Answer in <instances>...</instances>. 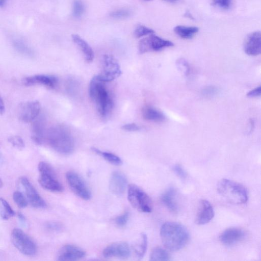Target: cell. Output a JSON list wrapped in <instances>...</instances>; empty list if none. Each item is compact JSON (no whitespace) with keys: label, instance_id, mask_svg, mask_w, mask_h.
I'll use <instances>...</instances> for the list:
<instances>
[{"label":"cell","instance_id":"cell-1","mask_svg":"<svg viewBox=\"0 0 261 261\" xmlns=\"http://www.w3.org/2000/svg\"><path fill=\"white\" fill-rule=\"evenodd\" d=\"M160 236L166 248L176 251L184 248L190 240V234L183 225L175 222H166L161 226Z\"/></svg>","mask_w":261,"mask_h":261},{"label":"cell","instance_id":"cell-2","mask_svg":"<svg viewBox=\"0 0 261 261\" xmlns=\"http://www.w3.org/2000/svg\"><path fill=\"white\" fill-rule=\"evenodd\" d=\"M57 152L68 154L74 150V142L69 129L63 125H56L46 133L44 143Z\"/></svg>","mask_w":261,"mask_h":261},{"label":"cell","instance_id":"cell-3","mask_svg":"<svg viewBox=\"0 0 261 261\" xmlns=\"http://www.w3.org/2000/svg\"><path fill=\"white\" fill-rule=\"evenodd\" d=\"M89 95L95 103L99 115L103 118L108 117L113 108V100L105 83L99 80L96 75L91 80Z\"/></svg>","mask_w":261,"mask_h":261},{"label":"cell","instance_id":"cell-4","mask_svg":"<svg viewBox=\"0 0 261 261\" xmlns=\"http://www.w3.org/2000/svg\"><path fill=\"white\" fill-rule=\"evenodd\" d=\"M218 193L229 202L234 204L245 203L248 200L246 188L233 180L223 178L217 185Z\"/></svg>","mask_w":261,"mask_h":261},{"label":"cell","instance_id":"cell-5","mask_svg":"<svg viewBox=\"0 0 261 261\" xmlns=\"http://www.w3.org/2000/svg\"><path fill=\"white\" fill-rule=\"evenodd\" d=\"M39 173L38 181L44 189L51 192H60L63 187L59 181L55 171L50 164L40 162L38 165Z\"/></svg>","mask_w":261,"mask_h":261},{"label":"cell","instance_id":"cell-6","mask_svg":"<svg viewBox=\"0 0 261 261\" xmlns=\"http://www.w3.org/2000/svg\"><path fill=\"white\" fill-rule=\"evenodd\" d=\"M127 198L132 205L143 213H150L152 204L147 194L138 186L132 184L128 188Z\"/></svg>","mask_w":261,"mask_h":261},{"label":"cell","instance_id":"cell-7","mask_svg":"<svg viewBox=\"0 0 261 261\" xmlns=\"http://www.w3.org/2000/svg\"><path fill=\"white\" fill-rule=\"evenodd\" d=\"M11 238L13 245L21 253L28 256L36 254L37 246L35 243L21 229H14Z\"/></svg>","mask_w":261,"mask_h":261},{"label":"cell","instance_id":"cell-8","mask_svg":"<svg viewBox=\"0 0 261 261\" xmlns=\"http://www.w3.org/2000/svg\"><path fill=\"white\" fill-rule=\"evenodd\" d=\"M121 74L120 66L116 58L111 55H105L102 58V70L96 75L97 79L107 83L118 78Z\"/></svg>","mask_w":261,"mask_h":261},{"label":"cell","instance_id":"cell-9","mask_svg":"<svg viewBox=\"0 0 261 261\" xmlns=\"http://www.w3.org/2000/svg\"><path fill=\"white\" fill-rule=\"evenodd\" d=\"M173 43L152 34L141 39L139 43V51L140 54L150 51H158L163 49L172 47Z\"/></svg>","mask_w":261,"mask_h":261},{"label":"cell","instance_id":"cell-10","mask_svg":"<svg viewBox=\"0 0 261 261\" xmlns=\"http://www.w3.org/2000/svg\"><path fill=\"white\" fill-rule=\"evenodd\" d=\"M19 185L23 192L22 193L28 202L31 205L37 208L46 207V202L26 177L21 176L19 178Z\"/></svg>","mask_w":261,"mask_h":261},{"label":"cell","instance_id":"cell-11","mask_svg":"<svg viewBox=\"0 0 261 261\" xmlns=\"http://www.w3.org/2000/svg\"><path fill=\"white\" fill-rule=\"evenodd\" d=\"M67 181L72 191L79 197L84 200L91 198L90 190L83 179L76 172L69 171L66 173Z\"/></svg>","mask_w":261,"mask_h":261},{"label":"cell","instance_id":"cell-12","mask_svg":"<svg viewBox=\"0 0 261 261\" xmlns=\"http://www.w3.org/2000/svg\"><path fill=\"white\" fill-rule=\"evenodd\" d=\"M41 109L40 104L37 100L24 102L20 104L17 115L19 119L25 123L32 122L38 116Z\"/></svg>","mask_w":261,"mask_h":261},{"label":"cell","instance_id":"cell-13","mask_svg":"<svg viewBox=\"0 0 261 261\" xmlns=\"http://www.w3.org/2000/svg\"><path fill=\"white\" fill-rule=\"evenodd\" d=\"M130 254V249L127 243L118 242L107 246L102 251L105 258H119L125 259Z\"/></svg>","mask_w":261,"mask_h":261},{"label":"cell","instance_id":"cell-14","mask_svg":"<svg viewBox=\"0 0 261 261\" xmlns=\"http://www.w3.org/2000/svg\"><path fill=\"white\" fill-rule=\"evenodd\" d=\"M86 255L85 251L74 245H65L59 250L57 260L61 261H72L80 259Z\"/></svg>","mask_w":261,"mask_h":261},{"label":"cell","instance_id":"cell-15","mask_svg":"<svg viewBox=\"0 0 261 261\" xmlns=\"http://www.w3.org/2000/svg\"><path fill=\"white\" fill-rule=\"evenodd\" d=\"M215 212L211 203L206 199L199 201L195 219L198 225H204L210 222L214 218Z\"/></svg>","mask_w":261,"mask_h":261},{"label":"cell","instance_id":"cell-16","mask_svg":"<svg viewBox=\"0 0 261 261\" xmlns=\"http://www.w3.org/2000/svg\"><path fill=\"white\" fill-rule=\"evenodd\" d=\"M245 53L252 56L259 55L261 51V34L260 31H255L249 34L245 39L244 44Z\"/></svg>","mask_w":261,"mask_h":261},{"label":"cell","instance_id":"cell-17","mask_svg":"<svg viewBox=\"0 0 261 261\" xmlns=\"http://www.w3.org/2000/svg\"><path fill=\"white\" fill-rule=\"evenodd\" d=\"M23 84L27 86L41 85L49 88H54L58 84V79L53 75L36 74L24 77Z\"/></svg>","mask_w":261,"mask_h":261},{"label":"cell","instance_id":"cell-18","mask_svg":"<svg viewBox=\"0 0 261 261\" xmlns=\"http://www.w3.org/2000/svg\"><path fill=\"white\" fill-rule=\"evenodd\" d=\"M245 237V231L239 228L232 227L225 230L220 236L221 242L226 246H232L240 242Z\"/></svg>","mask_w":261,"mask_h":261},{"label":"cell","instance_id":"cell-19","mask_svg":"<svg viewBox=\"0 0 261 261\" xmlns=\"http://www.w3.org/2000/svg\"><path fill=\"white\" fill-rule=\"evenodd\" d=\"M127 186V179L121 172H113L110 177L109 188L110 191L115 195L120 196L124 192Z\"/></svg>","mask_w":261,"mask_h":261},{"label":"cell","instance_id":"cell-20","mask_svg":"<svg viewBox=\"0 0 261 261\" xmlns=\"http://www.w3.org/2000/svg\"><path fill=\"white\" fill-rule=\"evenodd\" d=\"M177 192L173 187L167 189L161 195L163 203L171 212H177L178 206L176 199Z\"/></svg>","mask_w":261,"mask_h":261},{"label":"cell","instance_id":"cell-21","mask_svg":"<svg viewBox=\"0 0 261 261\" xmlns=\"http://www.w3.org/2000/svg\"><path fill=\"white\" fill-rule=\"evenodd\" d=\"M32 139L36 144L42 145L44 143L46 131L42 119H36L32 125Z\"/></svg>","mask_w":261,"mask_h":261},{"label":"cell","instance_id":"cell-22","mask_svg":"<svg viewBox=\"0 0 261 261\" xmlns=\"http://www.w3.org/2000/svg\"><path fill=\"white\" fill-rule=\"evenodd\" d=\"M71 37L73 42L82 51L86 61L89 63L91 62L94 59V54L91 46L85 40L77 34H72Z\"/></svg>","mask_w":261,"mask_h":261},{"label":"cell","instance_id":"cell-23","mask_svg":"<svg viewBox=\"0 0 261 261\" xmlns=\"http://www.w3.org/2000/svg\"><path fill=\"white\" fill-rule=\"evenodd\" d=\"M142 114L143 118L148 121L161 122L166 120V116L162 112L151 106L144 107Z\"/></svg>","mask_w":261,"mask_h":261},{"label":"cell","instance_id":"cell-24","mask_svg":"<svg viewBox=\"0 0 261 261\" xmlns=\"http://www.w3.org/2000/svg\"><path fill=\"white\" fill-rule=\"evenodd\" d=\"M173 31L180 38L189 39L193 38L198 32L199 28L197 27L178 25L174 28Z\"/></svg>","mask_w":261,"mask_h":261},{"label":"cell","instance_id":"cell-25","mask_svg":"<svg viewBox=\"0 0 261 261\" xmlns=\"http://www.w3.org/2000/svg\"><path fill=\"white\" fill-rule=\"evenodd\" d=\"M13 46L19 53L27 56L33 57L34 55L33 49L24 42L18 39L12 41Z\"/></svg>","mask_w":261,"mask_h":261},{"label":"cell","instance_id":"cell-26","mask_svg":"<svg viewBox=\"0 0 261 261\" xmlns=\"http://www.w3.org/2000/svg\"><path fill=\"white\" fill-rule=\"evenodd\" d=\"M91 149L95 153L101 156L110 163L115 165H120L122 163L121 159L117 155L109 152L102 151L96 148L92 147Z\"/></svg>","mask_w":261,"mask_h":261},{"label":"cell","instance_id":"cell-27","mask_svg":"<svg viewBox=\"0 0 261 261\" xmlns=\"http://www.w3.org/2000/svg\"><path fill=\"white\" fill-rule=\"evenodd\" d=\"M171 256L169 253L164 249L157 247L154 248L150 253L149 260H170Z\"/></svg>","mask_w":261,"mask_h":261},{"label":"cell","instance_id":"cell-28","mask_svg":"<svg viewBox=\"0 0 261 261\" xmlns=\"http://www.w3.org/2000/svg\"><path fill=\"white\" fill-rule=\"evenodd\" d=\"M15 212L9 203L0 197V216L3 220H8L15 215Z\"/></svg>","mask_w":261,"mask_h":261},{"label":"cell","instance_id":"cell-29","mask_svg":"<svg viewBox=\"0 0 261 261\" xmlns=\"http://www.w3.org/2000/svg\"><path fill=\"white\" fill-rule=\"evenodd\" d=\"M147 237L143 233L141 235L140 241L135 247V252L137 257L140 259L144 255L147 247Z\"/></svg>","mask_w":261,"mask_h":261},{"label":"cell","instance_id":"cell-30","mask_svg":"<svg viewBox=\"0 0 261 261\" xmlns=\"http://www.w3.org/2000/svg\"><path fill=\"white\" fill-rule=\"evenodd\" d=\"M13 199L16 205L20 208H24L28 204L24 195L21 192L15 191L14 192Z\"/></svg>","mask_w":261,"mask_h":261},{"label":"cell","instance_id":"cell-31","mask_svg":"<svg viewBox=\"0 0 261 261\" xmlns=\"http://www.w3.org/2000/svg\"><path fill=\"white\" fill-rule=\"evenodd\" d=\"M154 33V31L150 28L143 25H138L135 30L134 35L137 38H140Z\"/></svg>","mask_w":261,"mask_h":261},{"label":"cell","instance_id":"cell-32","mask_svg":"<svg viewBox=\"0 0 261 261\" xmlns=\"http://www.w3.org/2000/svg\"><path fill=\"white\" fill-rule=\"evenodd\" d=\"M8 142L14 147L22 149L25 146L23 139L18 136H12L8 138Z\"/></svg>","mask_w":261,"mask_h":261},{"label":"cell","instance_id":"cell-33","mask_svg":"<svg viewBox=\"0 0 261 261\" xmlns=\"http://www.w3.org/2000/svg\"><path fill=\"white\" fill-rule=\"evenodd\" d=\"M85 7L83 3L80 0H75L73 3V15L79 18L84 13Z\"/></svg>","mask_w":261,"mask_h":261},{"label":"cell","instance_id":"cell-34","mask_svg":"<svg viewBox=\"0 0 261 261\" xmlns=\"http://www.w3.org/2000/svg\"><path fill=\"white\" fill-rule=\"evenodd\" d=\"M131 12L127 9H119L110 14V16L115 19H123L129 17Z\"/></svg>","mask_w":261,"mask_h":261},{"label":"cell","instance_id":"cell-35","mask_svg":"<svg viewBox=\"0 0 261 261\" xmlns=\"http://www.w3.org/2000/svg\"><path fill=\"white\" fill-rule=\"evenodd\" d=\"M129 218V213L125 212L117 216L114 220L115 224L119 227H124L127 223Z\"/></svg>","mask_w":261,"mask_h":261},{"label":"cell","instance_id":"cell-36","mask_svg":"<svg viewBox=\"0 0 261 261\" xmlns=\"http://www.w3.org/2000/svg\"><path fill=\"white\" fill-rule=\"evenodd\" d=\"M231 0H212V5L223 9H228L231 5Z\"/></svg>","mask_w":261,"mask_h":261},{"label":"cell","instance_id":"cell-37","mask_svg":"<svg viewBox=\"0 0 261 261\" xmlns=\"http://www.w3.org/2000/svg\"><path fill=\"white\" fill-rule=\"evenodd\" d=\"M172 170L176 175L180 178L185 179L187 178V173L181 165L179 164L174 165Z\"/></svg>","mask_w":261,"mask_h":261},{"label":"cell","instance_id":"cell-38","mask_svg":"<svg viewBox=\"0 0 261 261\" xmlns=\"http://www.w3.org/2000/svg\"><path fill=\"white\" fill-rule=\"evenodd\" d=\"M218 89L214 86H208L205 88L202 93L203 95L206 96H212L216 94Z\"/></svg>","mask_w":261,"mask_h":261},{"label":"cell","instance_id":"cell-39","mask_svg":"<svg viewBox=\"0 0 261 261\" xmlns=\"http://www.w3.org/2000/svg\"><path fill=\"white\" fill-rule=\"evenodd\" d=\"M122 129L126 131L134 132L139 130L140 127L135 123H130L123 125Z\"/></svg>","mask_w":261,"mask_h":261},{"label":"cell","instance_id":"cell-40","mask_svg":"<svg viewBox=\"0 0 261 261\" xmlns=\"http://www.w3.org/2000/svg\"><path fill=\"white\" fill-rule=\"evenodd\" d=\"M260 86H259L249 91L247 94V96L251 98L256 97L260 95Z\"/></svg>","mask_w":261,"mask_h":261},{"label":"cell","instance_id":"cell-41","mask_svg":"<svg viewBox=\"0 0 261 261\" xmlns=\"http://www.w3.org/2000/svg\"><path fill=\"white\" fill-rule=\"evenodd\" d=\"M46 227L47 229L57 231L61 229V226L60 224L55 222H49L46 224Z\"/></svg>","mask_w":261,"mask_h":261},{"label":"cell","instance_id":"cell-42","mask_svg":"<svg viewBox=\"0 0 261 261\" xmlns=\"http://www.w3.org/2000/svg\"><path fill=\"white\" fill-rule=\"evenodd\" d=\"M177 64L180 65V67H182V68H184V72H185V74L186 75L188 74L190 68L187 61L184 59H179Z\"/></svg>","mask_w":261,"mask_h":261},{"label":"cell","instance_id":"cell-43","mask_svg":"<svg viewBox=\"0 0 261 261\" xmlns=\"http://www.w3.org/2000/svg\"><path fill=\"white\" fill-rule=\"evenodd\" d=\"M17 217L18 218L19 221L21 223L23 224H25L26 223V219L24 216L21 213H17Z\"/></svg>","mask_w":261,"mask_h":261},{"label":"cell","instance_id":"cell-44","mask_svg":"<svg viewBox=\"0 0 261 261\" xmlns=\"http://www.w3.org/2000/svg\"><path fill=\"white\" fill-rule=\"evenodd\" d=\"M5 104L2 98V97L0 96V114L2 115L5 112Z\"/></svg>","mask_w":261,"mask_h":261},{"label":"cell","instance_id":"cell-45","mask_svg":"<svg viewBox=\"0 0 261 261\" xmlns=\"http://www.w3.org/2000/svg\"><path fill=\"white\" fill-rule=\"evenodd\" d=\"M185 15L192 19H193V16H192L190 12H186Z\"/></svg>","mask_w":261,"mask_h":261},{"label":"cell","instance_id":"cell-46","mask_svg":"<svg viewBox=\"0 0 261 261\" xmlns=\"http://www.w3.org/2000/svg\"><path fill=\"white\" fill-rule=\"evenodd\" d=\"M7 0H0V7H3L6 3Z\"/></svg>","mask_w":261,"mask_h":261},{"label":"cell","instance_id":"cell-47","mask_svg":"<svg viewBox=\"0 0 261 261\" xmlns=\"http://www.w3.org/2000/svg\"><path fill=\"white\" fill-rule=\"evenodd\" d=\"M166 2L170 3H174L177 2L178 0H163Z\"/></svg>","mask_w":261,"mask_h":261},{"label":"cell","instance_id":"cell-48","mask_svg":"<svg viewBox=\"0 0 261 261\" xmlns=\"http://www.w3.org/2000/svg\"><path fill=\"white\" fill-rule=\"evenodd\" d=\"M3 182L2 181V179L0 177V189L3 187Z\"/></svg>","mask_w":261,"mask_h":261},{"label":"cell","instance_id":"cell-49","mask_svg":"<svg viewBox=\"0 0 261 261\" xmlns=\"http://www.w3.org/2000/svg\"><path fill=\"white\" fill-rule=\"evenodd\" d=\"M3 161V156L2 153L0 152V162L2 163Z\"/></svg>","mask_w":261,"mask_h":261},{"label":"cell","instance_id":"cell-50","mask_svg":"<svg viewBox=\"0 0 261 261\" xmlns=\"http://www.w3.org/2000/svg\"><path fill=\"white\" fill-rule=\"evenodd\" d=\"M147 1H149V0H147Z\"/></svg>","mask_w":261,"mask_h":261}]
</instances>
